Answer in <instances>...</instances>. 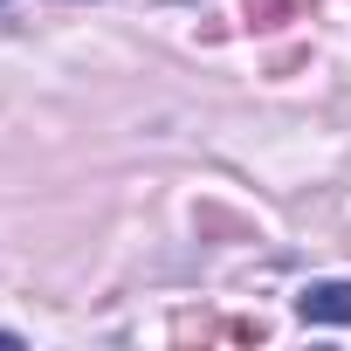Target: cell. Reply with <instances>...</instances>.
<instances>
[{
	"label": "cell",
	"instance_id": "6da1fadb",
	"mask_svg": "<svg viewBox=\"0 0 351 351\" xmlns=\"http://www.w3.org/2000/svg\"><path fill=\"white\" fill-rule=\"evenodd\" d=\"M296 317H303V324H351V282H344V276L310 282V289L296 296Z\"/></svg>",
	"mask_w": 351,
	"mask_h": 351
}]
</instances>
